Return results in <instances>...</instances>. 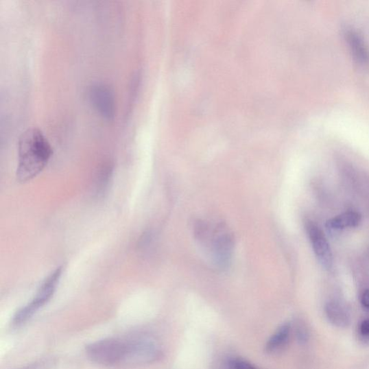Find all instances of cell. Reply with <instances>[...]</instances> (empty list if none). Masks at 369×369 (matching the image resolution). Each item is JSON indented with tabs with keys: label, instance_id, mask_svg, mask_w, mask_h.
<instances>
[{
	"label": "cell",
	"instance_id": "1",
	"mask_svg": "<svg viewBox=\"0 0 369 369\" xmlns=\"http://www.w3.org/2000/svg\"><path fill=\"white\" fill-rule=\"evenodd\" d=\"M52 154L49 141L38 128L25 131L19 141L18 180L26 182L36 178L47 165Z\"/></svg>",
	"mask_w": 369,
	"mask_h": 369
},
{
	"label": "cell",
	"instance_id": "2",
	"mask_svg": "<svg viewBox=\"0 0 369 369\" xmlns=\"http://www.w3.org/2000/svg\"><path fill=\"white\" fill-rule=\"evenodd\" d=\"M195 238L216 266L224 269L230 264L234 237L222 222L198 220L194 225Z\"/></svg>",
	"mask_w": 369,
	"mask_h": 369
},
{
	"label": "cell",
	"instance_id": "3",
	"mask_svg": "<svg viewBox=\"0 0 369 369\" xmlns=\"http://www.w3.org/2000/svg\"><path fill=\"white\" fill-rule=\"evenodd\" d=\"M127 349L126 338L108 337L97 340L85 348L88 359L104 366H123Z\"/></svg>",
	"mask_w": 369,
	"mask_h": 369
},
{
	"label": "cell",
	"instance_id": "4",
	"mask_svg": "<svg viewBox=\"0 0 369 369\" xmlns=\"http://www.w3.org/2000/svg\"><path fill=\"white\" fill-rule=\"evenodd\" d=\"M63 272V267L56 270L41 283L37 293L31 302L20 309L13 317L12 324L21 326L32 318V317L44 307L53 297L58 288Z\"/></svg>",
	"mask_w": 369,
	"mask_h": 369
},
{
	"label": "cell",
	"instance_id": "5",
	"mask_svg": "<svg viewBox=\"0 0 369 369\" xmlns=\"http://www.w3.org/2000/svg\"><path fill=\"white\" fill-rule=\"evenodd\" d=\"M126 339L127 350L123 366H143L161 357L160 346L152 337L139 335Z\"/></svg>",
	"mask_w": 369,
	"mask_h": 369
},
{
	"label": "cell",
	"instance_id": "6",
	"mask_svg": "<svg viewBox=\"0 0 369 369\" xmlns=\"http://www.w3.org/2000/svg\"><path fill=\"white\" fill-rule=\"evenodd\" d=\"M305 227L318 261L324 269L329 271L333 265V255L327 237L321 227L313 221L307 220Z\"/></svg>",
	"mask_w": 369,
	"mask_h": 369
},
{
	"label": "cell",
	"instance_id": "7",
	"mask_svg": "<svg viewBox=\"0 0 369 369\" xmlns=\"http://www.w3.org/2000/svg\"><path fill=\"white\" fill-rule=\"evenodd\" d=\"M89 99L93 108L104 118L110 120L115 117V94L108 85L96 83L89 91Z\"/></svg>",
	"mask_w": 369,
	"mask_h": 369
},
{
	"label": "cell",
	"instance_id": "8",
	"mask_svg": "<svg viewBox=\"0 0 369 369\" xmlns=\"http://www.w3.org/2000/svg\"><path fill=\"white\" fill-rule=\"evenodd\" d=\"M324 313L329 321L339 329L347 328L351 321L348 309L339 300H333L326 303Z\"/></svg>",
	"mask_w": 369,
	"mask_h": 369
},
{
	"label": "cell",
	"instance_id": "9",
	"mask_svg": "<svg viewBox=\"0 0 369 369\" xmlns=\"http://www.w3.org/2000/svg\"><path fill=\"white\" fill-rule=\"evenodd\" d=\"M345 36L354 59L360 65L369 67V51L361 36L351 29L346 30Z\"/></svg>",
	"mask_w": 369,
	"mask_h": 369
},
{
	"label": "cell",
	"instance_id": "10",
	"mask_svg": "<svg viewBox=\"0 0 369 369\" xmlns=\"http://www.w3.org/2000/svg\"><path fill=\"white\" fill-rule=\"evenodd\" d=\"M362 221L360 213L348 211L329 219L326 223L327 228L332 231H340L346 229L356 228Z\"/></svg>",
	"mask_w": 369,
	"mask_h": 369
},
{
	"label": "cell",
	"instance_id": "11",
	"mask_svg": "<svg viewBox=\"0 0 369 369\" xmlns=\"http://www.w3.org/2000/svg\"><path fill=\"white\" fill-rule=\"evenodd\" d=\"M291 331L290 322L283 324L276 333L268 340L265 350L268 353L274 352L285 346L289 342Z\"/></svg>",
	"mask_w": 369,
	"mask_h": 369
},
{
	"label": "cell",
	"instance_id": "12",
	"mask_svg": "<svg viewBox=\"0 0 369 369\" xmlns=\"http://www.w3.org/2000/svg\"><path fill=\"white\" fill-rule=\"evenodd\" d=\"M295 334L298 342L305 345L308 342L309 338V330L307 324L302 320H296L294 326Z\"/></svg>",
	"mask_w": 369,
	"mask_h": 369
},
{
	"label": "cell",
	"instance_id": "13",
	"mask_svg": "<svg viewBox=\"0 0 369 369\" xmlns=\"http://www.w3.org/2000/svg\"><path fill=\"white\" fill-rule=\"evenodd\" d=\"M112 168L107 165L102 169L100 175L97 180V191L99 194H103L107 189L110 178L111 177Z\"/></svg>",
	"mask_w": 369,
	"mask_h": 369
},
{
	"label": "cell",
	"instance_id": "14",
	"mask_svg": "<svg viewBox=\"0 0 369 369\" xmlns=\"http://www.w3.org/2000/svg\"><path fill=\"white\" fill-rule=\"evenodd\" d=\"M358 335L361 342L369 344V318H366L359 323Z\"/></svg>",
	"mask_w": 369,
	"mask_h": 369
},
{
	"label": "cell",
	"instance_id": "15",
	"mask_svg": "<svg viewBox=\"0 0 369 369\" xmlns=\"http://www.w3.org/2000/svg\"><path fill=\"white\" fill-rule=\"evenodd\" d=\"M229 367L230 369H258L247 361L238 358L231 359Z\"/></svg>",
	"mask_w": 369,
	"mask_h": 369
},
{
	"label": "cell",
	"instance_id": "16",
	"mask_svg": "<svg viewBox=\"0 0 369 369\" xmlns=\"http://www.w3.org/2000/svg\"><path fill=\"white\" fill-rule=\"evenodd\" d=\"M361 306L366 310H369V289H365L360 295Z\"/></svg>",
	"mask_w": 369,
	"mask_h": 369
}]
</instances>
